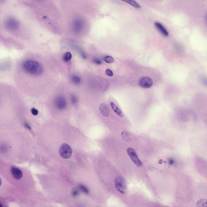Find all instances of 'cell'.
Returning a JSON list of instances; mask_svg holds the SVG:
<instances>
[{
	"mask_svg": "<svg viewBox=\"0 0 207 207\" xmlns=\"http://www.w3.org/2000/svg\"><path fill=\"white\" fill-rule=\"evenodd\" d=\"M22 68L27 73L33 75H39L43 71V67L37 62L29 60L23 63Z\"/></svg>",
	"mask_w": 207,
	"mask_h": 207,
	"instance_id": "1",
	"label": "cell"
},
{
	"mask_svg": "<svg viewBox=\"0 0 207 207\" xmlns=\"http://www.w3.org/2000/svg\"><path fill=\"white\" fill-rule=\"evenodd\" d=\"M71 28L73 32L75 33H80L85 28V22L81 18H76L72 22Z\"/></svg>",
	"mask_w": 207,
	"mask_h": 207,
	"instance_id": "2",
	"label": "cell"
},
{
	"mask_svg": "<svg viewBox=\"0 0 207 207\" xmlns=\"http://www.w3.org/2000/svg\"><path fill=\"white\" fill-rule=\"evenodd\" d=\"M60 155L62 158L68 159L72 155V150L70 145L66 143L62 144L59 150Z\"/></svg>",
	"mask_w": 207,
	"mask_h": 207,
	"instance_id": "3",
	"label": "cell"
},
{
	"mask_svg": "<svg viewBox=\"0 0 207 207\" xmlns=\"http://www.w3.org/2000/svg\"><path fill=\"white\" fill-rule=\"evenodd\" d=\"M115 186L116 189L121 194H124L126 192V185L125 180L121 177H118L115 179Z\"/></svg>",
	"mask_w": 207,
	"mask_h": 207,
	"instance_id": "4",
	"label": "cell"
},
{
	"mask_svg": "<svg viewBox=\"0 0 207 207\" xmlns=\"http://www.w3.org/2000/svg\"><path fill=\"white\" fill-rule=\"evenodd\" d=\"M127 153L130 158L132 161L138 167H141L142 165V163L141 161L138 157L135 151L131 147H129L127 149Z\"/></svg>",
	"mask_w": 207,
	"mask_h": 207,
	"instance_id": "5",
	"label": "cell"
},
{
	"mask_svg": "<svg viewBox=\"0 0 207 207\" xmlns=\"http://www.w3.org/2000/svg\"><path fill=\"white\" fill-rule=\"evenodd\" d=\"M54 104L56 108L59 110L66 108L67 106L66 100L62 96L58 97L55 101Z\"/></svg>",
	"mask_w": 207,
	"mask_h": 207,
	"instance_id": "6",
	"label": "cell"
},
{
	"mask_svg": "<svg viewBox=\"0 0 207 207\" xmlns=\"http://www.w3.org/2000/svg\"><path fill=\"white\" fill-rule=\"evenodd\" d=\"M140 86L145 88H149L151 87L153 85V81L151 79L148 77L142 78L140 81Z\"/></svg>",
	"mask_w": 207,
	"mask_h": 207,
	"instance_id": "7",
	"label": "cell"
},
{
	"mask_svg": "<svg viewBox=\"0 0 207 207\" xmlns=\"http://www.w3.org/2000/svg\"><path fill=\"white\" fill-rule=\"evenodd\" d=\"M11 172L12 176L15 179L20 180L23 177L22 172L21 169L16 167H12L11 169Z\"/></svg>",
	"mask_w": 207,
	"mask_h": 207,
	"instance_id": "8",
	"label": "cell"
},
{
	"mask_svg": "<svg viewBox=\"0 0 207 207\" xmlns=\"http://www.w3.org/2000/svg\"><path fill=\"white\" fill-rule=\"evenodd\" d=\"M99 110L102 115L105 117H108L109 115L110 110L106 104L103 103L100 105Z\"/></svg>",
	"mask_w": 207,
	"mask_h": 207,
	"instance_id": "9",
	"label": "cell"
},
{
	"mask_svg": "<svg viewBox=\"0 0 207 207\" xmlns=\"http://www.w3.org/2000/svg\"><path fill=\"white\" fill-rule=\"evenodd\" d=\"M155 26L157 29L164 36H167L169 35V33L167 31L161 23L158 22H156L155 23Z\"/></svg>",
	"mask_w": 207,
	"mask_h": 207,
	"instance_id": "10",
	"label": "cell"
},
{
	"mask_svg": "<svg viewBox=\"0 0 207 207\" xmlns=\"http://www.w3.org/2000/svg\"><path fill=\"white\" fill-rule=\"evenodd\" d=\"M7 27L11 30H15L18 26V23L15 20L13 19H9L7 21Z\"/></svg>",
	"mask_w": 207,
	"mask_h": 207,
	"instance_id": "11",
	"label": "cell"
},
{
	"mask_svg": "<svg viewBox=\"0 0 207 207\" xmlns=\"http://www.w3.org/2000/svg\"><path fill=\"white\" fill-rule=\"evenodd\" d=\"M110 106H111L113 110V111L114 112L120 117H122L124 116L123 113L121 110L119 109V108L113 102H111L110 103Z\"/></svg>",
	"mask_w": 207,
	"mask_h": 207,
	"instance_id": "12",
	"label": "cell"
},
{
	"mask_svg": "<svg viewBox=\"0 0 207 207\" xmlns=\"http://www.w3.org/2000/svg\"><path fill=\"white\" fill-rule=\"evenodd\" d=\"M121 1L128 3L130 5L136 8L140 9L141 8V6L139 4L136 2L134 0H121Z\"/></svg>",
	"mask_w": 207,
	"mask_h": 207,
	"instance_id": "13",
	"label": "cell"
},
{
	"mask_svg": "<svg viewBox=\"0 0 207 207\" xmlns=\"http://www.w3.org/2000/svg\"><path fill=\"white\" fill-rule=\"evenodd\" d=\"M72 58V54L69 52H67L63 54L62 59L65 62H69L71 60Z\"/></svg>",
	"mask_w": 207,
	"mask_h": 207,
	"instance_id": "14",
	"label": "cell"
},
{
	"mask_svg": "<svg viewBox=\"0 0 207 207\" xmlns=\"http://www.w3.org/2000/svg\"><path fill=\"white\" fill-rule=\"evenodd\" d=\"M197 207H206L207 206V200L206 199H202L198 200L197 203Z\"/></svg>",
	"mask_w": 207,
	"mask_h": 207,
	"instance_id": "15",
	"label": "cell"
},
{
	"mask_svg": "<svg viewBox=\"0 0 207 207\" xmlns=\"http://www.w3.org/2000/svg\"><path fill=\"white\" fill-rule=\"evenodd\" d=\"M71 80L75 84H79L81 82V79L78 76L74 75L71 77Z\"/></svg>",
	"mask_w": 207,
	"mask_h": 207,
	"instance_id": "16",
	"label": "cell"
},
{
	"mask_svg": "<svg viewBox=\"0 0 207 207\" xmlns=\"http://www.w3.org/2000/svg\"><path fill=\"white\" fill-rule=\"evenodd\" d=\"M104 60L105 62L109 63H112L114 62V59L112 57L110 56H108L104 57Z\"/></svg>",
	"mask_w": 207,
	"mask_h": 207,
	"instance_id": "17",
	"label": "cell"
},
{
	"mask_svg": "<svg viewBox=\"0 0 207 207\" xmlns=\"http://www.w3.org/2000/svg\"><path fill=\"white\" fill-rule=\"evenodd\" d=\"M79 188L80 190L81 191L83 192L85 194H88L89 193V190L87 188L85 187L84 185H80L79 186Z\"/></svg>",
	"mask_w": 207,
	"mask_h": 207,
	"instance_id": "18",
	"label": "cell"
},
{
	"mask_svg": "<svg viewBox=\"0 0 207 207\" xmlns=\"http://www.w3.org/2000/svg\"><path fill=\"white\" fill-rule=\"evenodd\" d=\"M71 103L75 105L77 103V99L75 95H74V94L71 95Z\"/></svg>",
	"mask_w": 207,
	"mask_h": 207,
	"instance_id": "19",
	"label": "cell"
},
{
	"mask_svg": "<svg viewBox=\"0 0 207 207\" xmlns=\"http://www.w3.org/2000/svg\"><path fill=\"white\" fill-rule=\"evenodd\" d=\"M105 74L109 76V77H112L113 75V73L112 71H111L110 69H106L105 71Z\"/></svg>",
	"mask_w": 207,
	"mask_h": 207,
	"instance_id": "20",
	"label": "cell"
},
{
	"mask_svg": "<svg viewBox=\"0 0 207 207\" xmlns=\"http://www.w3.org/2000/svg\"><path fill=\"white\" fill-rule=\"evenodd\" d=\"M31 112L32 114L34 116H36L38 114V111L37 109L35 108H32L31 109Z\"/></svg>",
	"mask_w": 207,
	"mask_h": 207,
	"instance_id": "21",
	"label": "cell"
},
{
	"mask_svg": "<svg viewBox=\"0 0 207 207\" xmlns=\"http://www.w3.org/2000/svg\"><path fill=\"white\" fill-rule=\"evenodd\" d=\"M94 62L96 64H98V65H100L102 63V62L101 61V60L98 59H95L94 60Z\"/></svg>",
	"mask_w": 207,
	"mask_h": 207,
	"instance_id": "22",
	"label": "cell"
},
{
	"mask_svg": "<svg viewBox=\"0 0 207 207\" xmlns=\"http://www.w3.org/2000/svg\"><path fill=\"white\" fill-rule=\"evenodd\" d=\"M78 191L77 190H74L73 191V192H72V196H73V197H76V196H77V195L78 194Z\"/></svg>",
	"mask_w": 207,
	"mask_h": 207,
	"instance_id": "23",
	"label": "cell"
},
{
	"mask_svg": "<svg viewBox=\"0 0 207 207\" xmlns=\"http://www.w3.org/2000/svg\"><path fill=\"white\" fill-rule=\"evenodd\" d=\"M1 178H0V186H1Z\"/></svg>",
	"mask_w": 207,
	"mask_h": 207,
	"instance_id": "24",
	"label": "cell"
},
{
	"mask_svg": "<svg viewBox=\"0 0 207 207\" xmlns=\"http://www.w3.org/2000/svg\"><path fill=\"white\" fill-rule=\"evenodd\" d=\"M2 206H3L1 204H0V207H2Z\"/></svg>",
	"mask_w": 207,
	"mask_h": 207,
	"instance_id": "25",
	"label": "cell"
}]
</instances>
